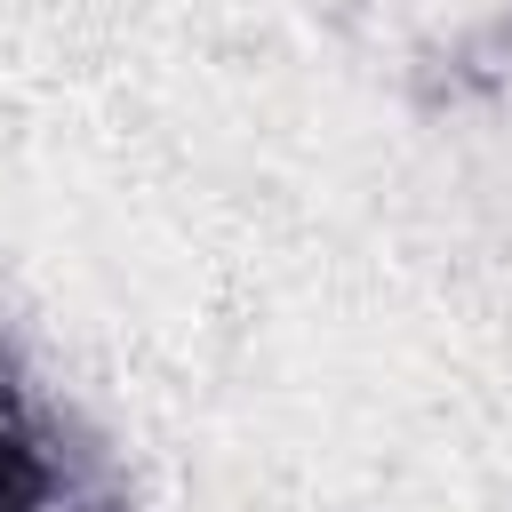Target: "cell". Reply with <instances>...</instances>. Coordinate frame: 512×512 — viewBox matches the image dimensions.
Listing matches in <instances>:
<instances>
[{"label": "cell", "mask_w": 512, "mask_h": 512, "mask_svg": "<svg viewBox=\"0 0 512 512\" xmlns=\"http://www.w3.org/2000/svg\"><path fill=\"white\" fill-rule=\"evenodd\" d=\"M0 512H136L104 432L0 336Z\"/></svg>", "instance_id": "obj_1"}]
</instances>
